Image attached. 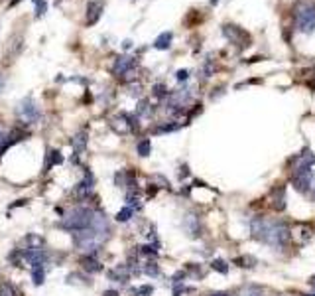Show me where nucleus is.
Returning <instances> with one entry per match:
<instances>
[{
	"label": "nucleus",
	"instance_id": "f257e3e1",
	"mask_svg": "<svg viewBox=\"0 0 315 296\" xmlns=\"http://www.w3.org/2000/svg\"><path fill=\"white\" fill-rule=\"evenodd\" d=\"M109 237H111V223H109L107 215L103 211L95 209L91 227L77 231L73 235V241H75V247L83 251L85 255H97V251L105 245V241Z\"/></svg>",
	"mask_w": 315,
	"mask_h": 296
},
{
	"label": "nucleus",
	"instance_id": "f03ea898",
	"mask_svg": "<svg viewBox=\"0 0 315 296\" xmlns=\"http://www.w3.org/2000/svg\"><path fill=\"white\" fill-rule=\"evenodd\" d=\"M250 227H252V233L256 239L264 241L266 245H272L276 249L286 247L292 237L288 223H284V221H266L262 217H256Z\"/></svg>",
	"mask_w": 315,
	"mask_h": 296
},
{
	"label": "nucleus",
	"instance_id": "7ed1b4c3",
	"mask_svg": "<svg viewBox=\"0 0 315 296\" xmlns=\"http://www.w3.org/2000/svg\"><path fill=\"white\" fill-rule=\"evenodd\" d=\"M93 215H95V209H91L87 205H77V207L69 209L65 213V217L61 219L59 227L65 229V231H73V233L83 231V229L91 227Z\"/></svg>",
	"mask_w": 315,
	"mask_h": 296
},
{
	"label": "nucleus",
	"instance_id": "20e7f679",
	"mask_svg": "<svg viewBox=\"0 0 315 296\" xmlns=\"http://www.w3.org/2000/svg\"><path fill=\"white\" fill-rule=\"evenodd\" d=\"M295 26L303 34H311L315 30V4L313 2H301L295 8Z\"/></svg>",
	"mask_w": 315,
	"mask_h": 296
},
{
	"label": "nucleus",
	"instance_id": "39448f33",
	"mask_svg": "<svg viewBox=\"0 0 315 296\" xmlns=\"http://www.w3.org/2000/svg\"><path fill=\"white\" fill-rule=\"evenodd\" d=\"M16 114H18V119L22 121L24 125H34V123H38L40 116H42L40 109H38V105L34 103L32 97H26V99H22V101L18 103Z\"/></svg>",
	"mask_w": 315,
	"mask_h": 296
},
{
	"label": "nucleus",
	"instance_id": "423d86ee",
	"mask_svg": "<svg viewBox=\"0 0 315 296\" xmlns=\"http://www.w3.org/2000/svg\"><path fill=\"white\" fill-rule=\"evenodd\" d=\"M22 137H26V133L18 131V129H8V127H4V125L0 123V156H2L12 144H16L18 140H24Z\"/></svg>",
	"mask_w": 315,
	"mask_h": 296
},
{
	"label": "nucleus",
	"instance_id": "0eeeda50",
	"mask_svg": "<svg viewBox=\"0 0 315 296\" xmlns=\"http://www.w3.org/2000/svg\"><path fill=\"white\" fill-rule=\"evenodd\" d=\"M313 164H315V156L311 152L297 154L292 162V178L293 176H299V174H305V172H311V166Z\"/></svg>",
	"mask_w": 315,
	"mask_h": 296
},
{
	"label": "nucleus",
	"instance_id": "6e6552de",
	"mask_svg": "<svg viewBox=\"0 0 315 296\" xmlns=\"http://www.w3.org/2000/svg\"><path fill=\"white\" fill-rule=\"evenodd\" d=\"M223 34H225L226 38L232 42V44H237L239 47H245L248 46V42H250V38H248V34L245 30H241L239 26H230V24H226L225 28H223Z\"/></svg>",
	"mask_w": 315,
	"mask_h": 296
},
{
	"label": "nucleus",
	"instance_id": "1a4fd4ad",
	"mask_svg": "<svg viewBox=\"0 0 315 296\" xmlns=\"http://www.w3.org/2000/svg\"><path fill=\"white\" fill-rule=\"evenodd\" d=\"M136 66V60L134 57H130V55H120V57H116L114 60V66H113V73L116 77H124V75H128Z\"/></svg>",
	"mask_w": 315,
	"mask_h": 296
},
{
	"label": "nucleus",
	"instance_id": "9d476101",
	"mask_svg": "<svg viewBox=\"0 0 315 296\" xmlns=\"http://www.w3.org/2000/svg\"><path fill=\"white\" fill-rule=\"evenodd\" d=\"M293 188L299 194H309L311 190H315V176L313 172H305L299 176H293Z\"/></svg>",
	"mask_w": 315,
	"mask_h": 296
},
{
	"label": "nucleus",
	"instance_id": "9b49d317",
	"mask_svg": "<svg viewBox=\"0 0 315 296\" xmlns=\"http://www.w3.org/2000/svg\"><path fill=\"white\" fill-rule=\"evenodd\" d=\"M93 186H95V178H93V174H91L89 170H85V178L77 184L75 194L85 200V198H89L91 194H93Z\"/></svg>",
	"mask_w": 315,
	"mask_h": 296
},
{
	"label": "nucleus",
	"instance_id": "f8f14e48",
	"mask_svg": "<svg viewBox=\"0 0 315 296\" xmlns=\"http://www.w3.org/2000/svg\"><path fill=\"white\" fill-rule=\"evenodd\" d=\"M101 14H103V2L91 0L89 4H87V18H85V24H87V26H95V24L99 22Z\"/></svg>",
	"mask_w": 315,
	"mask_h": 296
},
{
	"label": "nucleus",
	"instance_id": "ddd939ff",
	"mask_svg": "<svg viewBox=\"0 0 315 296\" xmlns=\"http://www.w3.org/2000/svg\"><path fill=\"white\" fill-rule=\"evenodd\" d=\"M183 229H185V233H187L189 237H197L199 231H201L199 217H197L195 213H187V215L183 217Z\"/></svg>",
	"mask_w": 315,
	"mask_h": 296
},
{
	"label": "nucleus",
	"instance_id": "4468645a",
	"mask_svg": "<svg viewBox=\"0 0 315 296\" xmlns=\"http://www.w3.org/2000/svg\"><path fill=\"white\" fill-rule=\"evenodd\" d=\"M81 265H83V269L89 271V273H99V271H103V265L95 259V255H83Z\"/></svg>",
	"mask_w": 315,
	"mask_h": 296
},
{
	"label": "nucleus",
	"instance_id": "2eb2a0df",
	"mask_svg": "<svg viewBox=\"0 0 315 296\" xmlns=\"http://www.w3.org/2000/svg\"><path fill=\"white\" fill-rule=\"evenodd\" d=\"M71 144H73L75 156H79L85 150V146H87V133H79L75 138H71Z\"/></svg>",
	"mask_w": 315,
	"mask_h": 296
},
{
	"label": "nucleus",
	"instance_id": "dca6fc26",
	"mask_svg": "<svg viewBox=\"0 0 315 296\" xmlns=\"http://www.w3.org/2000/svg\"><path fill=\"white\" fill-rule=\"evenodd\" d=\"M172 40H174V34H172V32H164V34H160L156 38L154 47H156V49H168V47L172 46Z\"/></svg>",
	"mask_w": 315,
	"mask_h": 296
},
{
	"label": "nucleus",
	"instance_id": "f3484780",
	"mask_svg": "<svg viewBox=\"0 0 315 296\" xmlns=\"http://www.w3.org/2000/svg\"><path fill=\"white\" fill-rule=\"evenodd\" d=\"M63 162V156L59 150H49L47 152V160H45V170L44 172H49V168H53L55 164H61Z\"/></svg>",
	"mask_w": 315,
	"mask_h": 296
},
{
	"label": "nucleus",
	"instance_id": "a211bd4d",
	"mask_svg": "<svg viewBox=\"0 0 315 296\" xmlns=\"http://www.w3.org/2000/svg\"><path fill=\"white\" fill-rule=\"evenodd\" d=\"M32 282L36 284V286H42L45 282V265L42 267H34L32 269Z\"/></svg>",
	"mask_w": 315,
	"mask_h": 296
},
{
	"label": "nucleus",
	"instance_id": "6ab92c4d",
	"mask_svg": "<svg viewBox=\"0 0 315 296\" xmlns=\"http://www.w3.org/2000/svg\"><path fill=\"white\" fill-rule=\"evenodd\" d=\"M109 276H111L113 280H116V282H126V280H128V271H126L124 267H118V269L111 271Z\"/></svg>",
	"mask_w": 315,
	"mask_h": 296
},
{
	"label": "nucleus",
	"instance_id": "aec40b11",
	"mask_svg": "<svg viewBox=\"0 0 315 296\" xmlns=\"http://www.w3.org/2000/svg\"><path fill=\"white\" fill-rule=\"evenodd\" d=\"M132 215H134V209H132L130 205H124V207L116 213V217H114V219H116V221H120V223H124V221H128Z\"/></svg>",
	"mask_w": 315,
	"mask_h": 296
},
{
	"label": "nucleus",
	"instance_id": "412c9836",
	"mask_svg": "<svg viewBox=\"0 0 315 296\" xmlns=\"http://www.w3.org/2000/svg\"><path fill=\"white\" fill-rule=\"evenodd\" d=\"M136 150H138V154H140V156H148V154H150V150H152V144H150V140H148V138H142V140L138 142Z\"/></svg>",
	"mask_w": 315,
	"mask_h": 296
},
{
	"label": "nucleus",
	"instance_id": "4be33fe9",
	"mask_svg": "<svg viewBox=\"0 0 315 296\" xmlns=\"http://www.w3.org/2000/svg\"><path fill=\"white\" fill-rule=\"evenodd\" d=\"M0 296H20V294H18V290L10 282H2L0 284Z\"/></svg>",
	"mask_w": 315,
	"mask_h": 296
},
{
	"label": "nucleus",
	"instance_id": "5701e85b",
	"mask_svg": "<svg viewBox=\"0 0 315 296\" xmlns=\"http://www.w3.org/2000/svg\"><path fill=\"white\" fill-rule=\"evenodd\" d=\"M34 8H36V18H42L47 12V0H34Z\"/></svg>",
	"mask_w": 315,
	"mask_h": 296
},
{
	"label": "nucleus",
	"instance_id": "b1692460",
	"mask_svg": "<svg viewBox=\"0 0 315 296\" xmlns=\"http://www.w3.org/2000/svg\"><path fill=\"white\" fill-rule=\"evenodd\" d=\"M211 267H213L215 271H219L221 274H226V273H228V265H226V263L223 261V259H213Z\"/></svg>",
	"mask_w": 315,
	"mask_h": 296
},
{
	"label": "nucleus",
	"instance_id": "393cba45",
	"mask_svg": "<svg viewBox=\"0 0 315 296\" xmlns=\"http://www.w3.org/2000/svg\"><path fill=\"white\" fill-rule=\"evenodd\" d=\"M243 296H264V290L260 286H245L243 288Z\"/></svg>",
	"mask_w": 315,
	"mask_h": 296
},
{
	"label": "nucleus",
	"instance_id": "a878e982",
	"mask_svg": "<svg viewBox=\"0 0 315 296\" xmlns=\"http://www.w3.org/2000/svg\"><path fill=\"white\" fill-rule=\"evenodd\" d=\"M132 292L136 296H152L154 292V288L150 286V284H144V286H138V288H132Z\"/></svg>",
	"mask_w": 315,
	"mask_h": 296
},
{
	"label": "nucleus",
	"instance_id": "bb28decb",
	"mask_svg": "<svg viewBox=\"0 0 315 296\" xmlns=\"http://www.w3.org/2000/svg\"><path fill=\"white\" fill-rule=\"evenodd\" d=\"M144 273L156 276V274H158V265H156V263H146V267H144Z\"/></svg>",
	"mask_w": 315,
	"mask_h": 296
},
{
	"label": "nucleus",
	"instance_id": "cd10ccee",
	"mask_svg": "<svg viewBox=\"0 0 315 296\" xmlns=\"http://www.w3.org/2000/svg\"><path fill=\"white\" fill-rule=\"evenodd\" d=\"M187 77H189V71H187V69H180V71L176 73V79H178V81H185Z\"/></svg>",
	"mask_w": 315,
	"mask_h": 296
},
{
	"label": "nucleus",
	"instance_id": "c85d7f7f",
	"mask_svg": "<svg viewBox=\"0 0 315 296\" xmlns=\"http://www.w3.org/2000/svg\"><path fill=\"white\" fill-rule=\"evenodd\" d=\"M154 89H156V95H158V97H164V95H168V93H166V87H164V85H156Z\"/></svg>",
	"mask_w": 315,
	"mask_h": 296
},
{
	"label": "nucleus",
	"instance_id": "c756f323",
	"mask_svg": "<svg viewBox=\"0 0 315 296\" xmlns=\"http://www.w3.org/2000/svg\"><path fill=\"white\" fill-rule=\"evenodd\" d=\"M103 296H118V292H116V290H105Z\"/></svg>",
	"mask_w": 315,
	"mask_h": 296
},
{
	"label": "nucleus",
	"instance_id": "7c9ffc66",
	"mask_svg": "<svg viewBox=\"0 0 315 296\" xmlns=\"http://www.w3.org/2000/svg\"><path fill=\"white\" fill-rule=\"evenodd\" d=\"M209 296H232V294H228V292H213V294Z\"/></svg>",
	"mask_w": 315,
	"mask_h": 296
},
{
	"label": "nucleus",
	"instance_id": "2f4dec72",
	"mask_svg": "<svg viewBox=\"0 0 315 296\" xmlns=\"http://www.w3.org/2000/svg\"><path fill=\"white\" fill-rule=\"evenodd\" d=\"M18 2H22V0H12V2H10V6H16Z\"/></svg>",
	"mask_w": 315,
	"mask_h": 296
},
{
	"label": "nucleus",
	"instance_id": "473e14b6",
	"mask_svg": "<svg viewBox=\"0 0 315 296\" xmlns=\"http://www.w3.org/2000/svg\"><path fill=\"white\" fill-rule=\"evenodd\" d=\"M2 87H4V79H2V75H0V91H2Z\"/></svg>",
	"mask_w": 315,
	"mask_h": 296
},
{
	"label": "nucleus",
	"instance_id": "72a5a7b5",
	"mask_svg": "<svg viewBox=\"0 0 315 296\" xmlns=\"http://www.w3.org/2000/svg\"><path fill=\"white\" fill-rule=\"evenodd\" d=\"M309 284H311V286H315V276H311V278H309Z\"/></svg>",
	"mask_w": 315,
	"mask_h": 296
},
{
	"label": "nucleus",
	"instance_id": "f704fd0d",
	"mask_svg": "<svg viewBox=\"0 0 315 296\" xmlns=\"http://www.w3.org/2000/svg\"><path fill=\"white\" fill-rule=\"evenodd\" d=\"M307 296H315V294H307Z\"/></svg>",
	"mask_w": 315,
	"mask_h": 296
}]
</instances>
